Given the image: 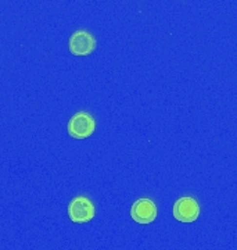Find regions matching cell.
<instances>
[{"instance_id":"obj_5","label":"cell","mask_w":237,"mask_h":250,"mask_svg":"<svg viewBox=\"0 0 237 250\" xmlns=\"http://www.w3.org/2000/svg\"><path fill=\"white\" fill-rule=\"evenodd\" d=\"M172 213L179 223H194L200 217V205L194 197H180L175 202Z\"/></svg>"},{"instance_id":"obj_1","label":"cell","mask_w":237,"mask_h":250,"mask_svg":"<svg viewBox=\"0 0 237 250\" xmlns=\"http://www.w3.org/2000/svg\"><path fill=\"white\" fill-rule=\"evenodd\" d=\"M68 135L74 139H86L96 129V120L88 111H78L68 121Z\"/></svg>"},{"instance_id":"obj_4","label":"cell","mask_w":237,"mask_h":250,"mask_svg":"<svg viewBox=\"0 0 237 250\" xmlns=\"http://www.w3.org/2000/svg\"><path fill=\"white\" fill-rule=\"evenodd\" d=\"M158 215L157 205L149 197L138 199L131 207V217L135 223L147 225L156 221Z\"/></svg>"},{"instance_id":"obj_2","label":"cell","mask_w":237,"mask_h":250,"mask_svg":"<svg viewBox=\"0 0 237 250\" xmlns=\"http://www.w3.org/2000/svg\"><path fill=\"white\" fill-rule=\"evenodd\" d=\"M67 211L72 223L86 224L95 218L96 207L88 196H77L70 202Z\"/></svg>"},{"instance_id":"obj_3","label":"cell","mask_w":237,"mask_h":250,"mask_svg":"<svg viewBox=\"0 0 237 250\" xmlns=\"http://www.w3.org/2000/svg\"><path fill=\"white\" fill-rule=\"evenodd\" d=\"M96 38L85 29L75 31L68 41V49L74 56H89L96 50Z\"/></svg>"}]
</instances>
